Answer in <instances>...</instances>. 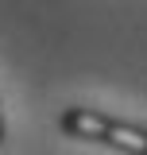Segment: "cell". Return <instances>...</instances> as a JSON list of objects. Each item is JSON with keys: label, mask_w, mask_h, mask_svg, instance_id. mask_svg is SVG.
<instances>
[{"label": "cell", "mask_w": 147, "mask_h": 155, "mask_svg": "<svg viewBox=\"0 0 147 155\" xmlns=\"http://www.w3.org/2000/svg\"><path fill=\"white\" fill-rule=\"evenodd\" d=\"M58 132L70 140H85V143H101L124 155H147V128L132 124L120 116H109L101 109H85V105H70L58 113Z\"/></svg>", "instance_id": "obj_1"}, {"label": "cell", "mask_w": 147, "mask_h": 155, "mask_svg": "<svg viewBox=\"0 0 147 155\" xmlns=\"http://www.w3.org/2000/svg\"><path fill=\"white\" fill-rule=\"evenodd\" d=\"M0 143H4V101H0Z\"/></svg>", "instance_id": "obj_2"}]
</instances>
